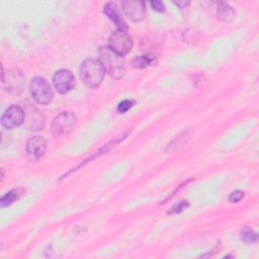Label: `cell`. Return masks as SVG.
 Here are the masks:
<instances>
[{
	"label": "cell",
	"mask_w": 259,
	"mask_h": 259,
	"mask_svg": "<svg viewBox=\"0 0 259 259\" xmlns=\"http://www.w3.org/2000/svg\"><path fill=\"white\" fill-rule=\"evenodd\" d=\"M241 240L246 244H254L258 240L257 233L250 227H244L240 233Z\"/></svg>",
	"instance_id": "2e32d148"
},
{
	"label": "cell",
	"mask_w": 259,
	"mask_h": 259,
	"mask_svg": "<svg viewBox=\"0 0 259 259\" xmlns=\"http://www.w3.org/2000/svg\"><path fill=\"white\" fill-rule=\"evenodd\" d=\"M154 63V58L149 55L136 57L133 61V66L137 69H144L151 66Z\"/></svg>",
	"instance_id": "e0dca14e"
},
{
	"label": "cell",
	"mask_w": 259,
	"mask_h": 259,
	"mask_svg": "<svg viewBox=\"0 0 259 259\" xmlns=\"http://www.w3.org/2000/svg\"><path fill=\"white\" fill-rule=\"evenodd\" d=\"M2 83L8 93L18 95L24 89L25 77L19 69H10L7 73L2 69Z\"/></svg>",
	"instance_id": "277c9868"
},
{
	"label": "cell",
	"mask_w": 259,
	"mask_h": 259,
	"mask_svg": "<svg viewBox=\"0 0 259 259\" xmlns=\"http://www.w3.org/2000/svg\"><path fill=\"white\" fill-rule=\"evenodd\" d=\"M99 61L113 79H120L125 73V63L123 56L118 55L108 46H102L99 49Z\"/></svg>",
	"instance_id": "6da1fadb"
},
{
	"label": "cell",
	"mask_w": 259,
	"mask_h": 259,
	"mask_svg": "<svg viewBox=\"0 0 259 259\" xmlns=\"http://www.w3.org/2000/svg\"><path fill=\"white\" fill-rule=\"evenodd\" d=\"M150 5L157 12H164L165 11V5L162 1H151Z\"/></svg>",
	"instance_id": "7402d4cb"
},
{
	"label": "cell",
	"mask_w": 259,
	"mask_h": 259,
	"mask_svg": "<svg viewBox=\"0 0 259 259\" xmlns=\"http://www.w3.org/2000/svg\"><path fill=\"white\" fill-rule=\"evenodd\" d=\"M25 120V112L18 105L9 106L1 116V123L7 130L15 128L21 125Z\"/></svg>",
	"instance_id": "52a82bcc"
},
{
	"label": "cell",
	"mask_w": 259,
	"mask_h": 259,
	"mask_svg": "<svg viewBox=\"0 0 259 259\" xmlns=\"http://www.w3.org/2000/svg\"><path fill=\"white\" fill-rule=\"evenodd\" d=\"M236 17V11L226 2L218 3V18L225 22H230Z\"/></svg>",
	"instance_id": "9a60e30c"
},
{
	"label": "cell",
	"mask_w": 259,
	"mask_h": 259,
	"mask_svg": "<svg viewBox=\"0 0 259 259\" xmlns=\"http://www.w3.org/2000/svg\"><path fill=\"white\" fill-rule=\"evenodd\" d=\"M131 134V131H126V132H124V133H122L121 135H119L118 137H116V138H114L112 141H110L109 143H107L106 145H104V146H102L96 153H94L93 155H91L90 157H88L87 159H85L82 163H80L78 166H76L74 169H71L70 171H68L67 173H65L64 175H62V177H61V179H64L65 177H67L68 175H70L72 172H74V171H76L77 169H79V168H81V167H83L85 164H87V163H89V162H91L92 160H95L96 158H98V157H100V156H102V155H104V154H106L107 152H109L112 148H114L116 145H118L120 142H122L128 135Z\"/></svg>",
	"instance_id": "9c48e42d"
},
{
	"label": "cell",
	"mask_w": 259,
	"mask_h": 259,
	"mask_svg": "<svg viewBox=\"0 0 259 259\" xmlns=\"http://www.w3.org/2000/svg\"><path fill=\"white\" fill-rule=\"evenodd\" d=\"M76 123V115L73 112L64 111L53 119L51 124V132L55 137L65 136L74 130Z\"/></svg>",
	"instance_id": "5b68a950"
},
{
	"label": "cell",
	"mask_w": 259,
	"mask_h": 259,
	"mask_svg": "<svg viewBox=\"0 0 259 259\" xmlns=\"http://www.w3.org/2000/svg\"><path fill=\"white\" fill-rule=\"evenodd\" d=\"M244 196H245L244 191H242V190H235V191L230 193L228 200H229L230 203H237V202L241 201L244 198Z\"/></svg>",
	"instance_id": "44dd1931"
},
{
	"label": "cell",
	"mask_w": 259,
	"mask_h": 259,
	"mask_svg": "<svg viewBox=\"0 0 259 259\" xmlns=\"http://www.w3.org/2000/svg\"><path fill=\"white\" fill-rule=\"evenodd\" d=\"M105 69L99 59H87L80 67V78L90 88H97L103 81Z\"/></svg>",
	"instance_id": "7a4b0ae2"
},
{
	"label": "cell",
	"mask_w": 259,
	"mask_h": 259,
	"mask_svg": "<svg viewBox=\"0 0 259 259\" xmlns=\"http://www.w3.org/2000/svg\"><path fill=\"white\" fill-rule=\"evenodd\" d=\"M135 101L134 100H122L121 102H119L117 104V107H116V110L117 112L119 113H124L126 112L127 110H130L134 105H135Z\"/></svg>",
	"instance_id": "ffe728a7"
},
{
	"label": "cell",
	"mask_w": 259,
	"mask_h": 259,
	"mask_svg": "<svg viewBox=\"0 0 259 259\" xmlns=\"http://www.w3.org/2000/svg\"><path fill=\"white\" fill-rule=\"evenodd\" d=\"M53 83L59 93L66 94L74 88L75 78L69 70L61 69L54 74Z\"/></svg>",
	"instance_id": "ba28073f"
},
{
	"label": "cell",
	"mask_w": 259,
	"mask_h": 259,
	"mask_svg": "<svg viewBox=\"0 0 259 259\" xmlns=\"http://www.w3.org/2000/svg\"><path fill=\"white\" fill-rule=\"evenodd\" d=\"M108 47L120 56L128 54L133 48V39L126 31L115 30L108 39Z\"/></svg>",
	"instance_id": "8992f818"
},
{
	"label": "cell",
	"mask_w": 259,
	"mask_h": 259,
	"mask_svg": "<svg viewBox=\"0 0 259 259\" xmlns=\"http://www.w3.org/2000/svg\"><path fill=\"white\" fill-rule=\"evenodd\" d=\"M31 97L41 105L49 104L53 99V91L50 84L42 77H34L29 84Z\"/></svg>",
	"instance_id": "3957f363"
},
{
	"label": "cell",
	"mask_w": 259,
	"mask_h": 259,
	"mask_svg": "<svg viewBox=\"0 0 259 259\" xmlns=\"http://www.w3.org/2000/svg\"><path fill=\"white\" fill-rule=\"evenodd\" d=\"M173 3L179 7L180 9H184L186 8L189 4H190V1H186V0H180V1H173Z\"/></svg>",
	"instance_id": "603a6c76"
},
{
	"label": "cell",
	"mask_w": 259,
	"mask_h": 259,
	"mask_svg": "<svg viewBox=\"0 0 259 259\" xmlns=\"http://www.w3.org/2000/svg\"><path fill=\"white\" fill-rule=\"evenodd\" d=\"M18 196H19V192L17 189H12V190L8 191L0 199L1 207H6V206L12 204L18 198Z\"/></svg>",
	"instance_id": "ac0fdd59"
},
{
	"label": "cell",
	"mask_w": 259,
	"mask_h": 259,
	"mask_svg": "<svg viewBox=\"0 0 259 259\" xmlns=\"http://www.w3.org/2000/svg\"><path fill=\"white\" fill-rule=\"evenodd\" d=\"M27 120H26V126L30 131H41L44 127L45 119L42 114L34 107L29 108L27 112Z\"/></svg>",
	"instance_id": "4fadbf2b"
},
{
	"label": "cell",
	"mask_w": 259,
	"mask_h": 259,
	"mask_svg": "<svg viewBox=\"0 0 259 259\" xmlns=\"http://www.w3.org/2000/svg\"><path fill=\"white\" fill-rule=\"evenodd\" d=\"M189 207V202L185 201V200H181L180 202L174 204L169 210H168V214H177V213H181L183 212L185 209H187Z\"/></svg>",
	"instance_id": "d6986e66"
},
{
	"label": "cell",
	"mask_w": 259,
	"mask_h": 259,
	"mask_svg": "<svg viewBox=\"0 0 259 259\" xmlns=\"http://www.w3.org/2000/svg\"><path fill=\"white\" fill-rule=\"evenodd\" d=\"M103 12L111 21H113L115 23V25L117 26V29L122 30V31H127V25H126L125 21L123 20V18L121 17L120 12L115 3L107 2L104 5Z\"/></svg>",
	"instance_id": "7c38bea8"
},
{
	"label": "cell",
	"mask_w": 259,
	"mask_h": 259,
	"mask_svg": "<svg viewBox=\"0 0 259 259\" xmlns=\"http://www.w3.org/2000/svg\"><path fill=\"white\" fill-rule=\"evenodd\" d=\"M47 150V141L40 136H33L26 142V154L30 161L35 162L44 156Z\"/></svg>",
	"instance_id": "30bf717a"
},
{
	"label": "cell",
	"mask_w": 259,
	"mask_h": 259,
	"mask_svg": "<svg viewBox=\"0 0 259 259\" xmlns=\"http://www.w3.org/2000/svg\"><path fill=\"white\" fill-rule=\"evenodd\" d=\"M122 10L128 19L139 22L145 18L146 5L143 1H122Z\"/></svg>",
	"instance_id": "8fae6325"
},
{
	"label": "cell",
	"mask_w": 259,
	"mask_h": 259,
	"mask_svg": "<svg viewBox=\"0 0 259 259\" xmlns=\"http://www.w3.org/2000/svg\"><path fill=\"white\" fill-rule=\"evenodd\" d=\"M193 133L191 131H185L183 133H181L180 135H178L177 137H175L166 147L165 152L166 153H172L174 151H177L181 148H183L192 138Z\"/></svg>",
	"instance_id": "5bb4252c"
}]
</instances>
